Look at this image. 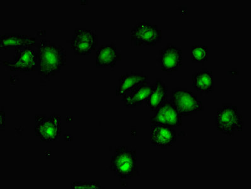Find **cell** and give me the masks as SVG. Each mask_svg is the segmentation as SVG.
I'll use <instances>...</instances> for the list:
<instances>
[{
	"instance_id": "16",
	"label": "cell",
	"mask_w": 251,
	"mask_h": 189,
	"mask_svg": "<svg viewBox=\"0 0 251 189\" xmlns=\"http://www.w3.org/2000/svg\"><path fill=\"white\" fill-rule=\"evenodd\" d=\"M192 86L201 95H206L214 90L212 71L203 68L194 73L191 78Z\"/></svg>"
},
{
	"instance_id": "13",
	"label": "cell",
	"mask_w": 251,
	"mask_h": 189,
	"mask_svg": "<svg viewBox=\"0 0 251 189\" xmlns=\"http://www.w3.org/2000/svg\"><path fill=\"white\" fill-rule=\"evenodd\" d=\"M36 37L21 34H5L0 37L1 50H17L25 46L37 45Z\"/></svg>"
},
{
	"instance_id": "3",
	"label": "cell",
	"mask_w": 251,
	"mask_h": 189,
	"mask_svg": "<svg viewBox=\"0 0 251 189\" xmlns=\"http://www.w3.org/2000/svg\"><path fill=\"white\" fill-rule=\"evenodd\" d=\"M215 125L217 130L223 135L233 136L236 132L242 131L244 122L237 106L223 104L221 108L217 110Z\"/></svg>"
},
{
	"instance_id": "20",
	"label": "cell",
	"mask_w": 251,
	"mask_h": 189,
	"mask_svg": "<svg viewBox=\"0 0 251 189\" xmlns=\"http://www.w3.org/2000/svg\"><path fill=\"white\" fill-rule=\"evenodd\" d=\"M0 118H1V129H5V113L3 111L0 112Z\"/></svg>"
},
{
	"instance_id": "7",
	"label": "cell",
	"mask_w": 251,
	"mask_h": 189,
	"mask_svg": "<svg viewBox=\"0 0 251 189\" xmlns=\"http://www.w3.org/2000/svg\"><path fill=\"white\" fill-rule=\"evenodd\" d=\"M161 30L149 21L136 24L131 32V41L135 46H156L162 42Z\"/></svg>"
},
{
	"instance_id": "2",
	"label": "cell",
	"mask_w": 251,
	"mask_h": 189,
	"mask_svg": "<svg viewBox=\"0 0 251 189\" xmlns=\"http://www.w3.org/2000/svg\"><path fill=\"white\" fill-rule=\"evenodd\" d=\"M138 157L136 149L127 146L116 148L110 162V170L120 180H129L137 176Z\"/></svg>"
},
{
	"instance_id": "6",
	"label": "cell",
	"mask_w": 251,
	"mask_h": 189,
	"mask_svg": "<svg viewBox=\"0 0 251 189\" xmlns=\"http://www.w3.org/2000/svg\"><path fill=\"white\" fill-rule=\"evenodd\" d=\"M3 65L11 71H18L23 73L36 71L38 70L37 52L32 49V46H25L15 50L14 59L3 61Z\"/></svg>"
},
{
	"instance_id": "14",
	"label": "cell",
	"mask_w": 251,
	"mask_h": 189,
	"mask_svg": "<svg viewBox=\"0 0 251 189\" xmlns=\"http://www.w3.org/2000/svg\"><path fill=\"white\" fill-rule=\"evenodd\" d=\"M121 60V55L117 50L115 44L111 43L101 46L97 50L96 65L97 68L115 67L117 62Z\"/></svg>"
},
{
	"instance_id": "18",
	"label": "cell",
	"mask_w": 251,
	"mask_h": 189,
	"mask_svg": "<svg viewBox=\"0 0 251 189\" xmlns=\"http://www.w3.org/2000/svg\"><path fill=\"white\" fill-rule=\"evenodd\" d=\"M191 58L193 63L204 64L208 59V47L207 46L195 45L191 47Z\"/></svg>"
},
{
	"instance_id": "10",
	"label": "cell",
	"mask_w": 251,
	"mask_h": 189,
	"mask_svg": "<svg viewBox=\"0 0 251 189\" xmlns=\"http://www.w3.org/2000/svg\"><path fill=\"white\" fill-rule=\"evenodd\" d=\"M182 56L181 49L177 46L167 44L166 47L160 50V57L158 59L162 71L169 74L177 71L182 65Z\"/></svg>"
},
{
	"instance_id": "17",
	"label": "cell",
	"mask_w": 251,
	"mask_h": 189,
	"mask_svg": "<svg viewBox=\"0 0 251 189\" xmlns=\"http://www.w3.org/2000/svg\"><path fill=\"white\" fill-rule=\"evenodd\" d=\"M168 90V86L165 84L162 79H157L156 82L154 83L152 93L146 102L150 111L155 112L167 100Z\"/></svg>"
},
{
	"instance_id": "4",
	"label": "cell",
	"mask_w": 251,
	"mask_h": 189,
	"mask_svg": "<svg viewBox=\"0 0 251 189\" xmlns=\"http://www.w3.org/2000/svg\"><path fill=\"white\" fill-rule=\"evenodd\" d=\"M170 101L181 116H189L203 111V105L197 94L182 88L172 89Z\"/></svg>"
},
{
	"instance_id": "19",
	"label": "cell",
	"mask_w": 251,
	"mask_h": 189,
	"mask_svg": "<svg viewBox=\"0 0 251 189\" xmlns=\"http://www.w3.org/2000/svg\"><path fill=\"white\" fill-rule=\"evenodd\" d=\"M71 188L76 189H100L101 185L99 182H74L71 184Z\"/></svg>"
},
{
	"instance_id": "9",
	"label": "cell",
	"mask_w": 251,
	"mask_h": 189,
	"mask_svg": "<svg viewBox=\"0 0 251 189\" xmlns=\"http://www.w3.org/2000/svg\"><path fill=\"white\" fill-rule=\"evenodd\" d=\"M181 117L173 103L167 100L150 118V124L151 126L155 125L176 128L182 126Z\"/></svg>"
},
{
	"instance_id": "8",
	"label": "cell",
	"mask_w": 251,
	"mask_h": 189,
	"mask_svg": "<svg viewBox=\"0 0 251 189\" xmlns=\"http://www.w3.org/2000/svg\"><path fill=\"white\" fill-rule=\"evenodd\" d=\"M98 44V35L93 30L76 28L70 42V48L76 56H89L96 50Z\"/></svg>"
},
{
	"instance_id": "12",
	"label": "cell",
	"mask_w": 251,
	"mask_h": 189,
	"mask_svg": "<svg viewBox=\"0 0 251 189\" xmlns=\"http://www.w3.org/2000/svg\"><path fill=\"white\" fill-rule=\"evenodd\" d=\"M154 84L148 82L142 83L135 89L122 96V101L127 108L133 109L140 106L147 102L152 93Z\"/></svg>"
},
{
	"instance_id": "15",
	"label": "cell",
	"mask_w": 251,
	"mask_h": 189,
	"mask_svg": "<svg viewBox=\"0 0 251 189\" xmlns=\"http://www.w3.org/2000/svg\"><path fill=\"white\" fill-rule=\"evenodd\" d=\"M148 81V76L145 75L143 72L131 71V73L121 76L119 78V85L116 87V95L123 96L138 86Z\"/></svg>"
},
{
	"instance_id": "1",
	"label": "cell",
	"mask_w": 251,
	"mask_h": 189,
	"mask_svg": "<svg viewBox=\"0 0 251 189\" xmlns=\"http://www.w3.org/2000/svg\"><path fill=\"white\" fill-rule=\"evenodd\" d=\"M36 46L39 76L48 79L60 72L66 65V51L63 46L48 40H40Z\"/></svg>"
},
{
	"instance_id": "11",
	"label": "cell",
	"mask_w": 251,
	"mask_h": 189,
	"mask_svg": "<svg viewBox=\"0 0 251 189\" xmlns=\"http://www.w3.org/2000/svg\"><path fill=\"white\" fill-rule=\"evenodd\" d=\"M151 126L150 141L153 146L166 148L175 144L177 141V131L173 127L155 125Z\"/></svg>"
},
{
	"instance_id": "5",
	"label": "cell",
	"mask_w": 251,
	"mask_h": 189,
	"mask_svg": "<svg viewBox=\"0 0 251 189\" xmlns=\"http://www.w3.org/2000/svg\"><path fill=\"white\" fill-rule=\"evenodd\" d=\"M34 130L42 142L48 143L55 142L61 135V116L57 114L50 116L37 114Z\"/></svg>"
}]
</instances>
